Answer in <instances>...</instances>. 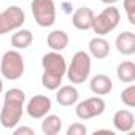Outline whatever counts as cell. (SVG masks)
Masks as SVG:
<instances>
[{"label": "cell", "mask_w": 135, "mask_h": 135, "mask_svg": "<svg viewBox=\"0 0 135 135\" xmlns=\"http://www.w3.org/2000/svg\"><path fill=\"white\" fill-rule=\"evenodd\" d=\"M41 67H43V75H41L43 88L49 91H56L57 88H60L62 78L65 76L67 72L65 57L57 51L46 52L41 57Z\"/></svg>", "instance_id": "cell-1"}, {"label": "cell", "mask_w": 135, "mask_h": 135, "mask_svg": "<svg viewBox=\"0 0 135 135\" xmlns=\"http://www.w3.org/2000/svg\"><path fill=\"white\" fill-rule=\"evenodd\" d=\"M24 102H26V94L24 91L13 88L5 94L3 105L0 108V124L5 129H15L24 113Z\"/></svg>", "instance_id": "cell-2"}, {"label": "cell", "mask_w": 135, "mask_h": 135, "mask_svg": "<svg viewBox=\"0 0 135 135\" xmlns=\"http://www.w3.org/2000/svg\"><path fill=\"white\" fill-rule=\"evenodd\" d=\"M91 73V56L86 51H76L72 57L70 65L67 67V78L72 84H81L89 78Z\"/></svg>", "instance_id": "cell-3"}, {"label": "cell", "mask_w": 135, "mask_h": 135, "mask_svg": "<svg viewBox=\"0 0 135 135\" xmlns=\"http://www.w3.org/2000/svg\"><path fill=\"white\" fill-rule=\"evenodd\" d=\"M24 57L21 56V52L18 49H11L3 52L2 60H0V72L2 76L10 80V81H16L24 75Z\"/></svg>", "instance_id": "cell-4"}, {"label": "cell", "mask_w": 135, "mask_h": 135, "mask_svg": "<svg viewBox=\"0 0 135 135\" xmlns=\"http://www.w3.org/2000/svg\"><path fill=\"white\" fill-rule=\"evenodd\" d=\"M119 21H121L119 10L114 8L113 5H107V8L103 11H100L97 16H94V21H92V27L91 29L99 37H103V35L113 32L118 27Z\"/></svg>", "instance_id": "cell-5"}, {"label": "cell", "mask_w": 135, "mask_h": 135, "mask_svg": "<svg viewBox=\"0 0 135 135\" xmlns=\"http://www.w3.org/2000/svg\"><path fill=\"white\" fill-rule=\"evenodd\" d=\"M32 15L40 27H51L56 22V3L54 0H33Z\"/></svg>", "instance_id": "cell-6"}, {"label": "cell", "mask_w": 135, "mask_h": 135, "mask_svg": "<svg viewBox=\"0 0 135 135\" xmlns=\"http://www.w3.org/2000/svg\"><path fill=\"white\" fill-rule=\"evenodd\" d=\"M26 22V13L19 7H8L5 11L0 13V35L18 30Z\"/></svg>", "instance_id": "cell-7"}, {"label": "cell", "mask_w": 135, "mask_h": 135, "mask_svg": "<svg viewBox=\"0 0 135 135\" xmlns=\"http://www.w3.org/2000/svg\"><path fill=\"white\" fill-rule=\"evenodd\" d=\"M107 105H105V100L100 99V97H89L83 102H80L76 105V116L83 121H88V119H92L95 116H100L103 111H105Z\"/></svg>", "instance_id": "cell-8"}, {"label": "cell", "mask_w": 135, "mask_h": 135, "mask_svg": "<svg viewBox=\"0 0 135 135\" xmlns=\"http://www.w3.org/2000/svg\"><path fill=\"white\" fill-rule=\"evenodd\" d=\"M51 108H52L51 99L46 97V95L38 94V95L32 97V99L27 102L26 111H27V114H29L30 118H33V119H41V118H45V116L51 111Z\"/></svg>", "instance_id": "cell-9"}, {"label": "cell", "mask_w": 135, "mask_h": 135, "mask_svg": "<svg viewBox=\"0 0 135 135\" xmlns=\"http://www.w3.org/2000/svg\"><path fill=\"white\" fill-rule=\"evenodd\" d=\"M94 11L89 8V7H81L78 8L73 16H72V22H73V27L78 29V30H89L92 27V21H94Z\"/></svg>", "instance_id": "cell-10"}, {"label": "cell", "mask_w": 135, "mask_h": 135, "mask_svg": "<svg viewBox=\"0 0 135 135\" xmlns=\"http://www.w3.org/2000/svg\"><path fill=\"white\" fill-rule=\"evenodd\" d=\"M56 91V102L60 107H72L80 99V92L75 86H60Z\"/></svg>", "instance_id": "cell-11"}, {"label": "cell", "mask_w": 135, "mask_h": 135, "mask_svg": "<svg viewBox=\"0 0 135 135\" xmlns=\"http://www.w3.org/2000/svg\"><path fill=\"white\" fill-rule=\"evenodd\" d=\"M113 126L119 132H132L135 126V118L133 113L129 110H119L113 116Z\"/></svg>", "instance_id": "cell-12"}, {"label": "cell", "mask_w": 135, "mask_h": 135, "mask_svg": "<svg viewBox=\"0 0 135 135\" xmlns=\"http://www.w3.org/2000/svg\"><path fill=\"white\" fill-rule=\"evenodd\" d=\"M116 49L122 56H132L135 54V33L130 30H126L116 37Z\"/></svg>", "instance_id": "cell-13"}, {"label": "cell", "mask_w": 135, "mask_h": 135, "mask_svg": "<svg viewBox=\"0 0 135 135\" xmlns=\"http://www.w3.org/2000/svg\"><path fill=\"white\" fill-rule=\"evenodd\" d=\"M91 91L95 94V95H107L113 91V81L108 75H103V73H99L95 75L92 80H91Z\"/></svg>", "instance_id": "cell-14"}, {"label": "cell", "mask_w": 135, "mask_h": 135, "mask_svg": "<svg viewBox=\"0 0 135 135\" xmlns=\"http://www.w3.org/2000/svg\"><path fill=\"white\" fill-rule=\"evenodd\" d=\"M69 41H70L69 33L64 32V30H52V32L48 35V38H46L48 46H49L52 51H57V52L64 51L67 46H69Z\"/></svg>", "instance_id": "cell-15"}, {"label": "cell", "mask_w": 135, "mask_h": 135, "mask_svg": "<svg viewBox=\"0 0 135 135\" xmlns=\"http://www.w3.org/2000/svg\"><path fill=\"white\" fill-rule=\"evenodd\" d=\"M89 54L95 59H105L110 54V43L103 37H94L89 41Z\"/></svg>", "instance_id": "cell-16"}, {"label": "cell", "mask_w": 135, "mask_h": 135, "mask_svg": "<svg viewBox=\"0 0 135 135\" xmlns=\"http://www.w3.org/2000/svg\"><path fill=\"white\" fill-rule=\"evenodd\" d=\"M32 41H33V35H32V32L27 30V29H18V30L11 35V46H13L15 49H18V51L29 48V46L32 45Z\"/></svg>", "instance_id": "cell-17"}, {"label": "cell", "mask_w": 135, "mask_h": 135, "mask_svg": "<svg viewBox=\"0 0 135 135\" xmlns=\"http://www.w3.org/2000/svg\"><path fill=\"white\" fill-rule=\"evenodd\" d=\"M116 76L122 83H133L135 81V64L132 60H122L118 69H116Z\"/></svg>", "instance_id": "cell-18"}, {"label": "cell", "mask_w": 135, "mask_h": 135, "mask_svg": "<svg viewBox=\"0 0 135 135\" xmlns=\"http://www.w3.org/2000/svg\"><path fill=\"white\" fill-rule=\"evenodd\" d=\"M41 132L45 135H57L62 130V119L56 114H46L45 118H41Z\"/></svg>", "instance_id": "cell-19"}, {"label": "cell", "mask_w": 135, "mask_h": 135, "mask_svg": "<svg viewBox=\"0 0 135 135\" xmlns=\"http://www.w3.org/2000/svg\"><path fill=\"white\" fill-rule=\"evenodd\" d=\"M121 102L126 107H129V108L135 107V84H130L129 88L122 89V92H121Z\"/></svg>", "instance_id": "cell-20"}, {"label": "cell", "mask_w": 135, "mask_h": 135, "mask_svg": "<svg viewBox=\"0 0 135 135\" xmlns=\"http://www.w3.org/2000/svg\"><path fill=\"white\" fill-rule=\"evenodd\" d=\"M122 5H124V11H126L129 22L133 26L135 24V0H124Z\"/></svg>", "instance_id": "cell-21"}, {"label": "cell", "mask_w": 135, "mask_h": 135, "mask_svg": "<svg viewBox=\"0 0 135 135\" xmlns=\"http://www.w3.org/2000/svg\"><path fill=\"white\" fill-rule=\"evenodd\" d=\"M88 129L81 122H73L69 129H67V135H86Z\"/></svg>", "instance_id": "cell-22"}, {"label": "cell", "mask_w": 135, "mask_h": 135, "mask_svg": "<svg viewBox=\"0 0 135 135\" xmlns=\"http://www.w3.org/2000/svg\"><path fill=\"white\" fill-rule=\"evenodd\" d=\"M13 135H35V130L27 126H21V127L13 129Z\"/></svg>", "instance_id": "cell-23"}, {"label": "cell", "mask_w": 135, "mask_h": 135, "mask_svg": "<svg viewBox=\"0 0 135 135\" xmlns=\"http://www.w3.org/2000/svg\"><path fill=\"white\" fill-rule=\"evenodd\" d=\"M94 133H110V135H113V130H110V129H99Z\"/></svg>", "instance_id": "cell-24"}, {"label": "cell", "mask_w": 135, "mask_h": 135, "mask_svg": "<svg viewBox=\"0 0 135 135\" xmlns=\"http://www.w3.org/2000/svg\"><path fill=\"white\" fill-rule=\"evenodd\" d=\"M100 2H102L103 5H114L118 0H100Z\"/></svg>", "instance_id": "cell-25"}, {"label": "cell", "mask_w": 135, "mask_h": 135, "mask_svg": "<svg viewBox=\"0 0 135 135\" xmlns=\"http://www.w3.org/2000/svg\"><path fill=\"white\" fill-rule=\"evenodd\" d=\"M2 89H3V81H2V78H0V92H2Z\"/></svg>", "instance_id": "cell-26"}]
</instances>
